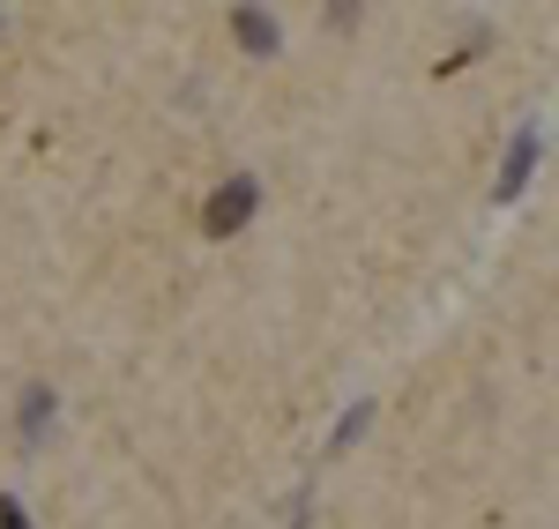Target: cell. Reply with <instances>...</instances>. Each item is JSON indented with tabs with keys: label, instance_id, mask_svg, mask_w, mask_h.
Returning <instances> with one entry per match:
<instances>
[{
	"label": "cell",
	"instance_id": "2",
	"mask_svg": "<svg viewBox=\"0 0 559 529\" xmlns=\"http://www.w3.org/2000/svg\"><path fill=\"white\" fill-rule=\"evenodd\" d=\"M537 157H545V128L530 120V128H515V142H508V165L492 179V202H515L522 187H530V172H537Z\"/></svg>",
	"mask_w": 559,
	"mask_h": 529
},
{
	"label": "cell",
	"instance_id": "3",
	"mask_svg": "<svg viewBox=\"0 0 559 529\" xmlns=\"http://www.w3.org/2000/svg\"><path fill=\"white\" fill-rule=\"evenodd\" d=\"M231 38L247 45L254 60H269V52H276V15H261V8H231Z\"/></svg>",
	"mask_w": 559,
	"mask_h": 529
},
{
	"label": "cell",
	"instance_id": "4",
	"mask_svg": "<svg viewBox=\"0 0 559 529\" xmlns=\"http://www.w3.org/2000/svg\"><path fill=\"white\" fill-rule=\"evenodd\" d=\"M52 410H60V402H52V388H23V418H15V425H23V447H45Z\"/></svg>",
	"mask_w": 559,
	"mask_h": 529
},
{
	"label": "cell",
	"instance_id": "5",
	"mask_svg": "<svg viewBox=\"0 0 559 529\" xmlns=\"http://www.w3.org/2000/svg\"><path fill=\"white\" fill-rule=\"evenodd\" d=\"M366 425H373V402H350L344 418H336V433H329V455H344V447L358 441V433H366Z\"/></svg>",
	"mask_w": 559,
	"mask_h": 529
},
{
	"label": "cell",
	"instance_id": "6",
	"mask_svg": "<svg viewBox=\"0 0 559 529\" xmlns=\"http://www.w3.org/2000/svg\"><path fill=\"white\" fill-rule=\"evenodd\" d=\"M0 529H31V515H23V500H15V492H0Z\"/></svg>",
	"mask_w": 559,
	"mask_h": 529
},
{
	"label": "cell",
	"instance_id": "1",
	"mask_svg": "<svg viewBox=\"0 0 559 529\" xmlns=\"http://www.w3.org/2000/svg\"><path fill=\"white\" fill-rule=\"evenodd\" d=\"M254 209H261V179H254V172H231V179L210 194L202 231H210V239H231V231H247V224H254Z\"/></svg>",
	"mask_w": 559,
	"mask_h": 529
}]
</instances>
